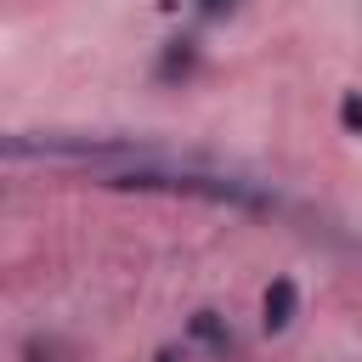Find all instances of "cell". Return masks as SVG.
Wrapping results in <instances>:
<instances>
[{
  "label": "cell",
  "mask_w": 362,
  "mask_h": 362,
  "mask_svg": "<svg viewBox=\"0 0 362 362\" xmlns=\"http://www.w3.org/2000/svg\"><path fill=\"white\" fill-rule=\"evenodd\" d=\"M187 339H192V345H204L209 356H232V351H238V339H232V322H226L221 311H209V305H204V311H192V322H187Z\"/></svg>",
  "instance_id": "3957f363"
},
{
  "label": "cell",
  "mask_w": 362,
  "mask_h": 362,
  "mask_svg": "<svg viewBox=\"0 0 362 362\" xmlns=\"http://www.w3.org/2000/svg\"><path fill=\"white\" fill-rule=\"evenodd\" d=\"M339 124H345L351 136H362V90H345V96H339Z\"/></svg>",
  "instance_id": "8992f818"
},
{
  "label": "cell",
  "mask_w": 362,
  "mask_h": 362,
  "mask_svg": "<svg viewBox=\"0 0 362 362\" xmlns=\"http://www.w3.org/2000/svg\"><path fill=\"white\" fill-rule=\"evenodd\" d=\"M102 187H124V192H170V198H204V204H221V209H249V215H272L283 209L277 187L266 181H249V175H226V170H204V164H164V153H141V158H124V164H107L96 170Z\"/></svg>",
  "instance_id": "6da1fadb"
},
{
  "label": "cell",
  "mask_w": 362,
  "mask_h": 362,
  "mask_svg": "<svg viewBox=\"0 0 362 362\" xmlns=\"http://www.w3.org/2000/svg\"><path fill=\"white\" fill-rule=\"evenodd\" d=\"M294 317H300V288H294V277H272V283H266V300H260V328H266V334H283Z\"/></svg>",
  "instance_id": "7a4b0ae2"
},
{
  "label": "cell",
  "mask_w": 362,
  "mask_h": 362,
  "mask_svg": "<svg viewBox=\"0 0 362 362\" xmlns=\"http://www.w3.org/2000/svg\"><path fill=\"white\" fill-rule=\"evenodd\" d=\"M238 6H243V0H192V17H198V23H226Z\"/></svg>",
  "instance_id": "5b68a950"
},
{
  "label": "cell",
  "mask_w": 362,
  "mask_h": 362,
  "mask_svg": "<svg viewBox=\"0 0 362 362\" xmlns=\"http://www.w3.org/2000/svg\"><path fill=\"white\" fill-rule=\"evenodd\" d=\"M158 362H187V345H164V351H158Z\"/></svg>",
  "instance_id": "52a82bcc"
},
{
  "label": "cell",
  "mask_w": 362,
  "mask_h": 362,
  "mask_svg": "<svg viewBox=\"0 0 362 362\" xmlns=\"http://www.w3.org/2000/svg\"><path fill=\"white\" fill-rule=\"evenodd\" d=\"M192 68H198V45H192V40H170L164 57H158V74H164V79H187Z\"/></svg>",
  "instance_id": "277c9868"
}]
</instances>
